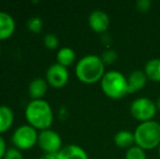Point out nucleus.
<instances>
[{
  "mask_svg": "<svg viewBox=\"0 0 160 159\" xmlns=\"http://www.w3.org/2000/svg\"><path fill=\"white\" fill-rule=\"evenodd\" d=\"M106 64L97 55H87L81 58L75 66V75L82 83L95 84L100 82L106 73Z\"/></svg>",
  "mask_w": 160,
  "mask_h": 159,
  "instance_id": "obj_1",
  "label": "nucleus"
},
{
  "mask_svg": "<svg viewBox=\"0 0 160 159\" xmlns=\"http://www.w3.org/2000/svg\"><path fill=\"white\" fill-rule=\"evenodd\" d=\"M25 118L28 124L36 130L42 131L50 129L53 121V112L47 100H31L25 108Z\"/></svg>",
  "mask_w": 160,
  "mask_h": 159,
  "instance_id": "obj_2",
  "label": "nucleus"
},
{
  "mask_svg": "<svg viewBox=\"0 0 160 159\" xmlns=\"http://www.w3.org/2000/svg\"><path fill=\"white\" fill-rule=\"evenodd\" d=\"M135 145L144 151L158 148L160 144V123L155 120L141 122L134 130Z\"/></svg>",
  "mask_w": 160,
  "mask_h": 159,
  "instance_id": "obj_3",
  "label": "nucleus"
},
{
  "mask_svg": "<svg viewBox=\"0 0 160 159\" xmlns=\"http://www.w3.org/2000/svg\"><path fill=\"white\" fill-rule=\"evenodd\" d=\"M100 87L103 94L111 99H121L128 94L127 77L117 70H110L105 73L100 81Z\"/></svg>",
  "mask_w": 160,
  "mask_h": 159,
  "instance_id": "obj_4",
  "label": "nucleus"
},
{
  "mask_svg": "<svg viewBox=\"0 0 160 159\" xmlns=\"http://www.w3.org/2000/svg\"><path fill=\"white\" fill-rule=\"evenodd\" d=\"M157 111L158 109H157L156 102L147 97L136 98L133 100L130 106L131 116L135 120L139 121V123L154 120Z\"/></svg>",
  "mask_w": 160,
  "mask_h": 159,
  "instance_id": "obj_5",
  "label": "nucleus"
},
{
  "mask_svg": "<svg viewBox=\"0 0 160 159\" xmlns=\"http://www.w3.org/2000/svg\"><path fill=\"white\" fill-rule=\"evenodd\" d=\"M11 140L14 147L19 148L20 151H28L37 144L38 132L32 125L23 124L13 132Z\"/></svg>",
  "mask_w": 160,
  "mask_h": 159,
  "instance_id": "obj_6",
  "label": "nucleus"
},
{
  "mask_svg": "<svg viewBox=\"0 0 160 159\" xmlns=\"http://www.w3.org/2000/svg\"><path fill=\"white\" fill-rule=\"evenodd\" d=\"M37 145L44 154H58L63 147L61 136L51 129L42 130L38 133Z\"/></svg>",
  "mask_w": 160,
  "mask_h": 159,
  "instance_id": "obj_7",
  "label": "nucleus"
},
{
  "mask_svg": "<svg viewBox=\"0 0 160 159\" xmlns=\"http://www.w3.org/2000/svg\"><path fill=\"white\" fill-rule=\"evenodd\" d=\"M69 70L68 68L59 63H53L47 69L46 71V81L50 86L55 88H61L67 85L69 82Z\"/></svg>",
  "mask_w": 160,
  "mask_h": 159,
  "instance_id": "obj_8",
  "label": "nucleus"
},
{
  "mask_svg": "<svg viewBox=\"0 0 160 159\" xmlns=\"http://www.w3.org/2000/svg\"><path fill=\"white\" fill-rule=\"evenodd\" d=\"M88 25L95 33H105L109 28V15L102 10H94L88 17Z\"/></svg>",
  "mask_w": 160,
  "mask_h": 159,
  "instance_id": "obj_9",
  "label": "nucleus"
},
{
  "mask_svg": "<svg viewBox=\"0 0 160 159\" xmlns=\"http://www.w3.org/2000/svg\"><path fill=\"white\" fill-rule=\"evenodd\" d=\"M128 94L137 93L145 87L147 83V77H146L144 70H134L128 74Z\"/></svg>",
  "mask_w": 160,
  "mask_h": 159,
  "instance_id": "obj_10",
  "label": "nucleus"
},
{
  "mask_svg": "<svg viewBox=\"0 0 160 159\" xmlns=\"http://www.w3.org/2000/svg\"><path fill=\"white\" fill-rule=\"evenodd\" d=\"M57 159H89L84 148L75 144L63 146L57 154Z\"/></svg>",
  "mask_w": 160,
  "mask_h": 159,
  "instance_id": "obj_11",
  "label": "nucleus"
},
{
  "mask_svg": "<svg viewBox=\"0 0 160 159\" xmlns=\"http://www.w3.org/2000/svg\"><path fill=\"white\" fill-rule=\"evenodd\" d=\"M15 31V21L9 13L0 11V40L7 39Z\"/></svg>",
  "mask_w": 160,
  "mask_h": 159,
  "instance_id": "obj_12",
  "label": "nucleus"
},
{
  "mask_svg": "<svg viewBox=\"0 0 160 159\" xmlns=\"http://www.w3.org/2000/svg\"><path fill=\"white\" fill-rule=\"evenodd\" d=\"M48 85L49 84L47 83L46 79H42V77H36L31 81L28 85V95L32 98V100L42 99L45 94L47 93Z\"/></svg>",
  "mask_w": 160,
  "mask_h": 159,
  "instance_id": "obj_13",
  "label": "nucleus"
},
{
  "mask_svg": "<svg viewBox=\"0 0 160 159\" xmlns=\"http://www.w3.org/2000/svg\"><path fill=\"white\" fill-rule=\"evenodd\" d=\"M113 142L116 146H118L119 148L128 149L130 147L135 145L134 132H131L128 130H121V131L117 132L114 134Z\"/></svg>",
  "mask_w": 160,
  "mask_h": 159,
  "instance_id": "obj_14",
  "label": "nucleus"
},
{
  "mask_svg": "<svg viewBox=\"0 0 160 159\" xmlns=\"http://www.w3.org/2000/svg\"><path fill=\"white\" fill-rule=\"evenodd\" d=\"M14 113L10 107L0 105V134L8 131L13 124Z\"/></svg>",
  "mask_w": 160,
  "mask_h": 159,
  "instance_id": "obj_15",
  "label": "nucleus"
},
{
  "mask_svg": "<svg viewBox=\"0 0 160 159\" xmlns=\"http://www.w3.org/2000/svg\"><path fill=\"white\" fill-rule=\"evenodd\" d=\"M56 59H57V63L61 64V66L68 67L72 66V64L75 62L76 60V53L70 47H62L58 50L57 56H56Z\"/></svg>",
  "mask_w": 160,
  "mask_h": 159,
  "instance_id": "obj_16",
  "label": "nucleus"
},
{
  "mask_svg": "<svg viewBox=\"0 0 160 159\" xmlns=\"http://www.w3.org/2000/svg\"><path fill=\"white\" fill-rule=\"evenodd\" d=\"M146 77L152 82H160V58H152L148 60L144 68Z\"/></svg>",
  "mask_w": 160,
  "mask_h": 159,
  "instance_id": "obj_17",
  "label": "nucleus"
},
{
  "mask_svg": "<svg viewBox=\"0 0 160 159\" xmlns=\"http://www.w3.org/2000/svg\"><path fill=\"white\" fill-rule=\"evenodd\" d=\"M124 159H147L146 151H144L137 145H134L125 151Z\"/></svg>",
  "mask_w": 160,
  "mask_h": 159,
  "instance_id": "obj_18",
  "label": "nucleus"
},
{
  "mask_svg": "<svg viewBox=\"0 0 160 159\" xmlns=\"http://www.w3.org/2000/svg\"><path fill=\"white\" fill-rule=\"evenodd\" d=\"M100 58L105 64H112L118 59V53H117V51L114 50V49L107 48L102 52V55L100 56Z\"/></svg>",
  "mask_w": 160,
  "mask_h": 159,
  "instance_id": "obj_19",
  "label": "nucleus"
},
{
  "mask_svg": "<svg viewBox=\"0 0 160 159\" xmlns=\"http://www.w3.org/2000/svg\"><path fill=\"white\" fill-rule=\"evenodd\" d=\"M28 28L32 33H39L42 30V20L39 17H31L28 21Z\"/></svg>",
  "mask_w": 160,
  "mask_h": 159,
  "instance_id": "obj_20",
  "label": "nucleus"
},
{
  "mask_svg": "<svg viewBox=\"0 0 160 159\" xmlns=\"http://www.w3.org/2000/svg\"><path fill=\"white\" fill-rule=\"evenodd\" d=\"M44 44L48 49H56L59 46V38L53 33H49V34L45 35Z\"/></svg>",
  "mask_w": 160,
  "mask_h": 159,
  "instance_id": "obj_21",
  "label": "nucleus"
},
{
  "mask_svg": "<svg viewBox=\"0 0 160 159\" xmlns=\"http://www.w3.org/2000/svg\"><path fill=\"white\" fill-rule=\"evenodd\" d=\"M3 159H24L22 152L17 147H10L7 149V153L4 155Z\"/></svg>",
  "mask_w": 160,
  "mask_h": 159,
  "instance_id": "obj_22",
  "label": "nucleus"
},
{
  "mask_svg": "<svg viewBox=\"0 0 160 159\" xmlns=\"http://www.w3.org/2000/svg\"><path fill=\"white\" fill-rule=\"evenodd\" d=\"M150 7H152V1H149V0H137L136 1V8L141 12L149 11Z\"/></svg>",
  "mask_w": 160,
  "mask_h": 159,
  "instance_id": "obj_23",
  "label": "nucleus"
},
{
  "mask_svg": "<svg viewBox=\"0 0 160 159\" xmlns=\"http://www.w3.org/2000/svg\"><path fill=\"white\" fill-rule=\"evenodd\" d=\"M7 144H6V141L3 140V137L1 136L0 134V159H3L4 155L7 153Z\"/></svg>",
  "mask_w": 160,
  "mask_h": 159,
  "instance_id": "obj_24",
  "label": "nucleus"
},
{
  "mask_svg": "<svg viewBox=\"0 0 160 159\" xmlns=\"http://www.w3.org/2000/svg\"><path fill=\"white\" fill-rule=\"evenodd\" d=\"M38 159H57V154H44Z\"/></svg>",
  "mask_w": 160,
  "mask_h": 159,
  "instance_id": "obj_25",
  "label": "nucleus"
},
{
  "mask_svg": "<svg viewBox=\"0 0 160 159\" xmlns=\"http://www.w3.org/2000/svg\"><path fill=\"white\" fill-rule=\"evenodd\" d=\"M156 102L157 109H158V110L160 111V96H159V97H158V99H157V100H156V102Z\"/></svg>",
  "mask_w": 160,
  "mask_h": 159,
  "instance_id": "obj_26",
  "label": "nucleus"
},
{
  "mask_svg": "<svg viewBox=\"0 0 160 159\" xmlns=\"http://www.w3.org/2000/svg\"><path fill=\"white\" fill-rule=\"evenodd\" d=\"M158 155H159V157H160V144H159V146H158Z\"/></svg>",
  "mask_w": 160,
  "mask_h": 159,
  "instance_id": "obj_27",
  "label": "nucleus"
},
{
  "mask_svg": "<svg viewBox=\"0 0 160 159\" xmlns=\"http://www.w3.org/2000/svg\"><path fill=\"white\" fill-rule=\"evenodd\" d=\"M0 56H1V47H0Z\"/></svg>",
  "mask_w": 160,
  "mask_h": 159,
  "instance_id": "obj_28",
  "label": "nucleus"
}]
</instances>
